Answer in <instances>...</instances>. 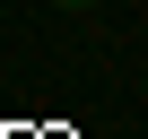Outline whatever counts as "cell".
Instances as JSON below:
<instances>
[{
	"label": "cell",
	"instance_id": "6da1fadb",
	"mask_svg": "<svg viewBox=\"0 0 148 139\" xmlns=\"http://www.w3.org/2000/svg\"><path fill=\"white\" fill-rule=\"evenodd\" d=\"M61 9H96V0H61Z\"/></svg>",
	"mask_w": 148,
	"mask_h": 139
},
{
	"label": "cell",
	"instance_id": "7a4b0ae2",
	"mask_svg": "<svg viewBox=\"0 0 148 139\" xmlns=\"http://www.w3.org/2000/svg\"><path fill=\"white\" fill-rule=\"evenodd\" d=\"M139 78H148V70H139Z\"/></svg>",
	"mask_w": 148,
	"mask_h": 139
}]
</instances>
